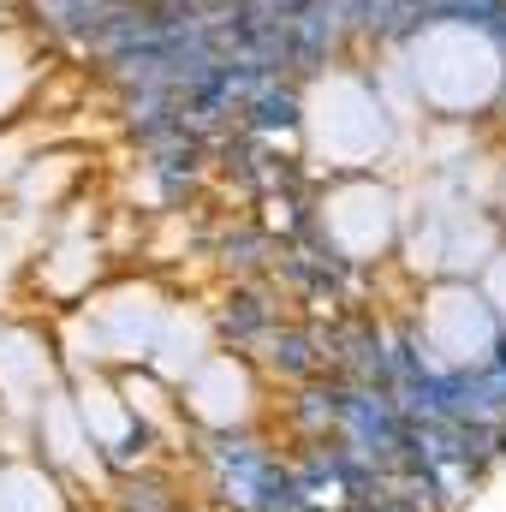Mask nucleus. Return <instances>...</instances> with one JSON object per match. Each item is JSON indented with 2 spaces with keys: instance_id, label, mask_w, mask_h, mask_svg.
<instances>
[{
  "instance_id": "nucleus-4",
  "label": "nucleus",
  "mask_w": 506,
  "mask_h": 512,
  "mask_svg": "<svg viewBox=\"0 0 506 512\" xmlns=\"http://www.w3.org/2000/svg\"><path fill=\"white\" fill-rule=\"evenodd\" d=\"M280 233H268L262 221H233V227H221V239H215V262H221V274L227 280H262V274H274V262H280Z\"/></svg>"
},
{
  "instance_id": "nucleus-5",
  "label": "nucleus",
  "mask_w": 506,
  "mask_h": 512,
  "mask_svg": "<svg viewBox=\"0 0 506 512\" xmlns=\"http://www.w3.org/2000/svg\"><path fill=\"white\" fill-rule=\"evenodd\" d=\"M495 459L506 465V417H501V447H495Z\"/></svg>"
},
{
  "instance_id": "nucleus-1",
  "label": "nucleus",
  "mask_w": 506,
  "mask_h": 512,
  "mask_svg": "<svg viewBox=\"0 0 506 512\" xmlns=\"http://www.w3.org/2000/svg\"><path fill=\"white\" fill-rule=\"evenodd\" d=\"M256 364L274 376V382L298 387L310 382V376H322L328 370V346H322V328L316 322H274L262 340H256Z\"/></svg>"
},
{
  "instance_id": "nucleus-6",
  "label": "nucleus",
  "mask_w": 506,
  "mask_h": 512,
  "mask_svg": "<svg viewBox=\"0 0 506 512\" xmlns=\"http://www.w3.org/2000/svg\"><path fill=\"white\" fill-rule=\"evenodd\" d=\"M501 96H506V48H501Z\"/></svg>"
},
{
  "instance_id": "nucleus-3",
  "label": "nucleus",
  "mask_w": 506,
  "mask_h": 512,
  "mask_svg": "<svg viewBox=\"0 0 506 512\" xmlns=\"http://www.w3.org/2000/svg\"><path fill=\"white\" fill-rule=\"evenodd\" d=\"M233 126L251 131V137H262V143H274V137H292V131L304 126V90H298L292 78H268V84H256L251 96L239 102Z\"/></svg>"
},
{
  "instance_id": "nucleus-2",
  "label": "nucleus",
  "mask_w": 506,
  "mask_h": 512,
  "mask_svg": "<svg viewBox=\"0 0 506 512\" xmlns=\"http://www.w3.org/2000/svg\"><path fill=\"white\" fill-rule=\"evenodd\" d=\"M274 322H280V298H274L268 274H262V280H233V292L215 304V334H221L233 352L256 346Z\"/></svg>"
}]
</instances>
